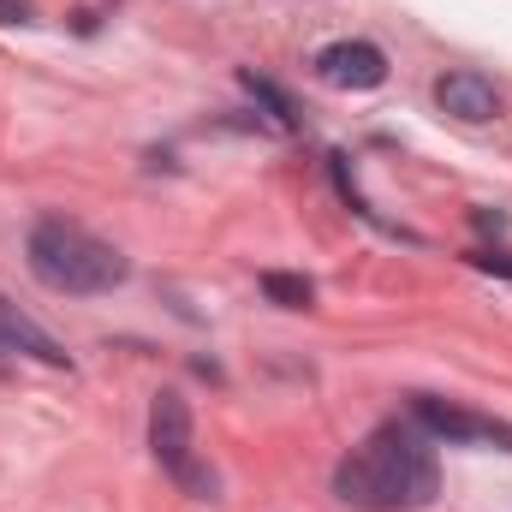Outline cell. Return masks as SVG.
<instances>
[{
  "instance_id": "obj_5",
  "label": "cell",
  "mask_w": 512,
  "mask_h": 512,
  "mask_svg": "<svg viewBox=\"0 0 512 512\" xmlns=\"http://www.w3.org/2000/svg\"><path fill=\"white\" fill-rule=\"evenodd\" d=\"M316 78L334 90H376L387 84V54L376 42H334L316 54Z\"/></svg>"
},
{
  "instance_id": "obj_2",
  "label": "cell",
  "mask_w": 512,
  "mask_h": 512,
  "mask_svg": "<svg viewBox=\"0 0 512 512\" xmlns=\"http://www.w3.org/2000/svg\"><path fill=\"white\" fill-rule=\"evenodd\" d=\"M30 274L48 286V292H66V298H90V292H114L126 280V256L114 251L108 239H96L90 227L78 221H36L30 233Z\"/></svg>"
},
{
  "instance_id": "obj_10",
  "label": "cell",
  "mask_w": 512,
  "mask_h": 512,
  "mask_svg": "<svg viewBox=\"0 0 512 512\" xmlns=\"http://www.w3.org/2000/svg\"><path fill=\"white\" fill-rule=\"evenodd\" d=\"M18 18H24V6L18 0H0V24H18Z\"/></svg>"
},
{
  "instance_id": "obj_7",
  "label": "cell",
  "mask_w": 512,
  "mask_h": 512,
  "mask_svg": "<svg viewBox=\"0 0 512 512\" xmlns=\"http://www.w3.org/2000/svg\"><path fill=\"white\" fill-rule=\"evenodd\" d=\"M0 346H18V352H30V358H42V364H66V346H60L54 334H42L30 316H18L12 304H0Z\"/></svg>"
},
{
  "instance_id": "obj_8",
  "label": "cell",
  "mask_w": 512,
  "mask_h": 512,
  "mask_svg": "<svg viewBox=\"0 0 512 512\" xmlns=\"http://www.w3.org/2000/svg\"><path fill=\"white\" fill-rule=\"evenodd\" d=\"M262 292H268L280 310H310V298H316V286H310L304 274H262Z\"/></svg>"
},
{
  "instance_id": "obj_3",
  "label": "cell",
  "mask_w": 512,
  "mask_h": 512,
  "mask_svg": "<svg viewBox=\"0 0 512 512\" xmlns=\"http://www.w3.org/2000/svg\"><path fill=\"white\" fill-rule=\"evenodd\" d=\"M149 447H155L161 471L179 477L191 495H215V477L191 459V411H185L179 393H161V399L149 405Z\"/></svg>"
},
{
  "instance_id": "obj_9",
  "label": "cell",
  "mask_w": 512,
  "mask_h": 512,
  "mask_svg": "<svg viewBox=\"0 0 512 512\" xmlns=\"http://www.w3.org/2000/svg\"><path fill=\"white\" fill-rule=\"evenodd\" d=\"M471 262H477V268H501V274H512V251H477Z\"/></svg>"
},
{
  "instance_id": "obj_4",
  "label": "cell",
  "mask_w": 512,
  "mask_h": 512,
  "mask_svg": "<svg viewBox=\"0 0 512 512\" xmlns=\"http://www.w3.org/2000/svg\"><path fill=\"white\" fill-rule=\"evenodd\" d=\"M417 429L423 435H441V441H483V447H512V429L483 417V411H465V405H447V399H417L411 405Z\"/></svg>"
},
{
  "instance_id": "obj_6",
  "label": "cell",
  "mask_w": 512,
  "mask_h": 512,
  "mask_svg": "<svg viewBox=\"0 0 512 512\" xmlns=\"http://www.w3.org/2000/svg\"><path fill=\"white\" fill-rule=\"evenodd\" d=\"M435 108L453 114V120H465V126H489L501 114V96H495V84L483 72H447L435 84Z\"/></svg>"
},
{
  "instance_id": "obj_1",
  "label": "cell",
  "mask_w": 512,
  "mask_h": 512,
  "mask_svg": "<svg viewBox=\"0 0 512 512\" xmlns=\"http://www.w3.org/2000/svg\"><path fill=\"white\" fill-rule=\"evenodd\" d=\"M334 495L358 512H417L441 495V465L423 429L382 423L352 459L334 471Z\"/></svg>"
}]
</instances>
